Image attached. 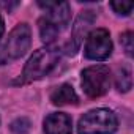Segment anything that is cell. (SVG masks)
Returning a JSON list of instances; mask_svg holds the SVG:
<instances>
[{
	"label": "cell",
	"mask_w": 134,
	"mask_h": 134,
	"mask_svg": "<svg viewBox=\"0 0 134 134\" xmlns=\"http://www.w3.org/2000/svg\"><path fill=\"white\" fill-rule=\"evenodd\" d=\"M40 35H41V40L46 43V44H52L55 40H57V36H58V33H60V29H57L52 22H49L46 18H43V19H40Z\"/></svg>",
	"instance_id": "cell-10"
},
{
	"label": "cell",
	"mask_w": 134,
	"mask_h": 134,
	"mask_svg": "<svg viewBox=\"0 0 134 134\" xmlns=\"http://www.w3.org/2000/svg\"><path fill=\"white\" fill-rule=\"evenodd\" d=\"M19 5V2H13V3H5V2H0V7H3V8H7L8 11H11L13 8H16Z\"/></svg>",
	"instance_id": "cell-15"
},
{
	"label": "cell",
	"mask_w": 134,
	"mask_h": 134,
	"mask_svg": "<svg viewBox=\"0 0 134 134\" xmlns=\"http://www.w3.org/2000/svg\"><path fill=\"white\" fill-rule=\"evenodd\" d=\"M110 8L120 16H129L132 8H134V3L132 2H123V0L121 2H110Z\"/></svg>",
	"instance_id": "cell-13"
},
{
	"label": "cell",
	"mask_w": 134,
	"mask_h": 134,
	"mask_svg": "<svg viewBox=\"0 0 134 134\" xmlns=\"http://www.w3.org/2000/svg\"><path fill=\"white\" fill-rule=\"evenodd\" d=\"M51 101L55 106H71L79 103V96L70 84H63L51 93Z\"/></svg>",
	"instance_id": "cell-9"
},
{
	"label": "cell",
	"mask_w": 134,
	"mask_h": 134,
	"mask_svg": "<svg viewBox=\"0 0 134 134\" xmlns=\"http://www.w3.org/2000/svg\"><path fill=\"white\" fill-rule=\"evenodd\" d=\"M110 87V71L104 65L88 66L82 71V88L87 96L98 98L109 92Z\"/></svg>",
	"instance_id": "cell-3"
},
{
	"label": "cell",
	"mask_w": 134,
	"mask_h": 134,
	"mask_svg": "<svg viewBox=\"0 0 134 134\" xmlns=\"http://www.w3.org/2000/svg\"><path fill=\"white\" fill-rule=\"evenodd\" d=\"M93 22H95V13L90 11V10L82 11V13L77 16V19H76V22H74V25H73L71 40H70L68 46H66V52H68L70 55H74V54H76V51L79 49V46H81V43H82L84 35L88 32V29L92 27Z\"/></svg>",
	"instance_id": "cell-6"
},
{
	"label": "cell",
	"mask_w": 134,
	"mask_h": 134,
	"mask_svg": "<svg viewBox=\"0 0 134 134\" xmlns=\"http://www.w3.org/2000/svg\"><path fill=\"white\" fill-rule=\"evenodd\" d=\"M32 44V30L29 24L22 22L18 24L8 35L5 46H3V58L5 60H16L22 57Z\"/></svg>",
	"instance_id": "cell-4"
},
{
	"label": "cell",
	"mask_w": 134,
	"mask_h": 134,
	"mask_svg": "<svg viewBox=\"0 0 134 134\" xmlns=\"http://www.w3.org/2000/svg\"><path fill=\"white\" fill-rule=\"evenodd\" d=\"M118 92H128L132 85V77H131V68L129 66H121L117 71V79H115Z\"/></svg>",
	"instance_id": "cell-11"
},
{
	"label": "cell",
	"mask_w": 134,
	"mask_h": 134,
	"mask_svg": "<svg viewBox=\"0 0 134 134\" xmlns=\"http://www.w3.org/2000/svg\"><path fill=\"white\" fill-rule=\"evenodd\" d=\"M30 126H32V123H30V120L25 118V117L16 118V120L10 125V128H11V131H13L14 134H25V132L30 131Z\"/></svg>",
	"instance_id": "cell-12"
},
{
	"label": "cell",
	"mask_w": 134,
	"mask_h": 134,
	"mask_svg": "<svg viewBox=\"0 0 134 134\" xmlns=\"http://www.w3.org/2000/svg\"><path fill=\"white\" fill-rule=\"evenodd\" d=\"M3 32H5V22H3V18L0 16V38H2Z\"/></svg>",
	"instance_id": "cell-16"
},
{
	"label": "cell",
	"mask_w": 134,
	"mask_h": 134,
	"mask_svg": "<svg viewBox=\"0 0 134 134\" xmlns=\"http://www.w3.org/2000/svg\"><path fill=\"white\" fill-rule=\"evenodd\" d=\"M38 5L47 13L46 19L52 22L57 29L62 30L70 24L71 11H70V5L66 2H38Z\"/></svg>",
	"instance_id": "cell-7"
},
{
	"label": "cell",
	"mask_w": 134,
	"mask_h": 134,
	"mask_svg": "<svg viewBox=\"0 0 134 134\" xmlns=\"http://www.w3.org/2000/svg\"><path fill=\"white\" fill-rule=\"evenodd\" d=\"M71 118L63 112L51 114L44 118V134H71Z\"/></svg>",
	"instance_id": "cell-8"
},
{
	"label": "cell",
	"mask_w": 134,
	"mask_h": 134,
	"mask_svg": "<svg viewBox=\"0 0 134 134\" xmlns=\"http://www.w3.org/2000/svg\"><path fill=\"white\" fill-rule=\"evenodd\" d=\"M60 58V49L57 47H43L38 49L25 63V68L19 77V84H29L33 81H38L49 74Z\"/></svg>",
	"instance_id": "cell-1"
},
{
	"label": "cell",
	"mask_w": 134,
	"mask_h": 134,
	"mask_svg": "<svg viewBox=\"0 0 134 134\" xmlns=\"http://www.w3.org/2000/svg\"><path fill=\"white\" fill-rule=\"evenodd\" d=\"M84 54L90 60H96V62L106 60L112 54V41L109 32L106 29H96L90 32L87 36Z\"/></svg>",
	"instance_id": "cell-5"
},
{
	"label": "cell",
	"mask_w": 134,
	"mask_h": 134,
	"mask_svg": "<svg viewBox=\"0 0 134 134\" xmlns=\"http://www.w3.org/2000/svg\"><path fill=\"white\" fill-rule=\"evenodd\" d=\"M118 128L117 115L109 109H93L87 112L77 125L79 134H114Z\"/></svg>",
	"instance_id": "cell-2"
},
{
	"label": "cell",
	"mask_w": 134,
	"mask_h": 134,
	"mask_svg": "<svg viewBox=\"0 0 134 134\" xmlns=\"http://www.w3.org/2000/svg\"><path fill=\"white\" fill-rule=\"evenodd\" d=\"M132 32H125L121 36H120V43L125 49V52L131 57L132 55V51H134V38H132Z\"/></svg>",
	"instance_id": "cell-14"
}]
</instances>
